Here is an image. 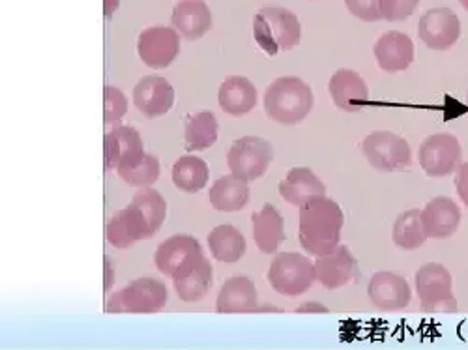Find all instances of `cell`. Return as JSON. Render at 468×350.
Masks as SVG:
<instances>
[{
	"label": "cell",
	"instance_id": "obj_37",
	"mask_svg": "<svg viewBox=\"0 0 468 350\" xmlns=\"http://www.w3.org/2000/svg\"><path fill=\"white\" fill-rule=\"evenodd\" d=\"M455 186H457V196L463 201V205L468 208V162L461 164L457 169L455 176Z\"/></svg>",
	"mask_w": 468,
	"mask_h": 350
},
{
	"label": "cell",
	"instance_id": "obj_2",
	"mask_svg": "<svg viewBox=\"0 0 468 350\" xmlns=\"http://www.w3.org/2000/svg\"><path fill=\"white\" fill-rule=\"evenodd\" d=\"M314 90L300 77L285 75L270 83L264 92V111L270 121L283 126H296L314 109Z\"/></svg>",
	"mask_w": 468,
	"mask_h": 350
},
{
	"label": "cell",
	"instance_id": "obj_34",
	"mask_svg": "<svg viewBox=\"0 0 468 350\" xmlns=\"http://www.w3.org/2000/svg\"><path fill=\"white\" fill-rule=\"evenodd\" d=\"M128 112V100L122 90L107 85L103 89V124H119Z\"/></svg>",
	"mask_w": 468,
	"mask_h": 350
},
{
	"label": "cell",
	"instance_id": "obj_24",
	"mask_svg": "<svg viewBox=\"0 0 468 350\" xmlns=\"http://www.w3.org/2000/svg\"><path fill=\"white\" fill-rule=\"evenodd\" d=\"M251 221L255 246L266 255H274L285 242V223L276 207L266 203L262 210L251 216Z\"/></svg>",
	"mask_w": 468,
	"mask_h": 350
},
{
	"label": "cell",
	"instance_id": "obj_35",
	"mask_svg": "<svg viewBox=\"0 0 468 350\" xmlns=\"http://www.w3.org/2000/svg\"><path fill=\"white\" fill-rule=\"evenodd\" d=\"M420 0H380V12L382 19L394 23V21H405L414 14L418 8Z\"/></svg>",
	"mask_w": 468,
	"mask_h": 350
},
{
	"label": "cell",
	"instance_id": "obj_1",
	"mask_svg": "<svg viewBox=\"0 0 468 350\" xmlns=\"http://www.w3.org/2000/svg\"><path fill=\"white\" fill-rule=\"evenodd\" d=\"M343 210L330 197H317L300 207L298 240L309 255H326L339 246L343 230Z\"/></svg>",
	"mask_w": 468,
	"mask_h": 350
},
{
	"label": "cell",
	"instance_id": "obj_3",
	"mask_svg": "<svg viewBox=\"0 0 468 350\" xmlns=\"http://www.w3.org/2000/svg\"><path fill=\"white\" fill-rule=\"evenodd\" d=\"M253 37L266 55L274 57L300 44L302 25L287 8H262L253 19Z\"/></svg>",
	"mask_w": 468,
	"mask_h": 350
},
{
	"label": "cell",
	"instance_id": "obj_5",
	"mask_svg": "<svg viewBox=\"0 0 468 350\" xmlns=\"http://www.w3.org/2000/svg\"><path fill=\"white\" fill-rule=\"evenodd\" d=\"M167 300H169V292L164 281L154 280V278H141L132 281L122 291L114 292L109 298L105 311L107 313H133V315L158 313V311L165 307Z\"/></svg>",
	"mask_w": 468,
	"mask_h": 350
},
{
	"label": "cell",
	"instance_id": "obj_13",
	"mask_svg": "<svg viewBox=\"0 0 468 350\" xmlns=\"http://www.w3.org/2000/svg\"><path fill=\"white\" fill-rule=\"evenodd\" d=\"M144 155L139 132L132 126H116L103 137V169H119L137 162Z\"/></svg>",
	"mask_w": 468,
	"mask_h": 350
},
{
	"label": "cell",
	"instance_id": "obj_12",
	"mask_svg": "<svg viewBox=\"0 0 468 350\" xmlns=\"http://www.w3.org/2000/svg\"><path fill=\"white\" fill-rule=\"evenodd\" d=\"M137 53L154 69L169 68L180 53V36L169 27H150L139 34Z\"/></svg>",
	"mask_w": 468,
	"mask_h": 350
},
{
	"label": "cell",
	"instance_id": "obj_11",
	"mask_svg": "<svg viewBox=\"0 0 468 350\" xmlns=\"http://www.w3.org/2000/svg\"><path fill=\"white\" fill-rule=\"evenodd\" d=\"M418 36L429 49L448 51L461 37V21L450 8H431L420 17Z\"/></svg>",
	"mask_w": 468,
	"mask_h": 350
},
{
	"label": "cell",
	"instance_id": "obj_41",
	"mask_svg": "<svg viewBox=\"0 0 468 350\" xmlns=\"http://www.w3.org/2000/svg\"><path fill=\"white\" fill-rule=\"evenodd\" d=\"M257 311H259V313H261V311H278V313H280L282 309H280V307H276V305H262V307L259 305V309H257Z\"/></svg>",
	"mask_w": 468,
	"mask_h": 350
},
{
	"label": "cell",
	"instance_id": "obj_27",
	"mask_svg": "<svg viewBox=\"0 0 468 350\" xmlns=\"http://www.w3.org/2000/svg\"><path fill=\"white\" fill-rule=\"evenodd\" d=\"M208 248L216 260L219 262H239L246 253V239L242 232L232 225H218L208 235Z\"/></svg>",
	"mask_w": 468,
	"mask_h": 350
},
{
	"label": "cell",
	"instance_id": "obj_4",
	"mask_svg": "<svg viewBox=\"0 0 468 350\" xmlns=\"http://www.w3.org/2000/svg\"><path fill=\"white\" fill-rule=\"evenodd\" d=\"M416 292L425 313H455L453 278L444 264L427 262L416 271Z\"/></svg>",
	"mask_w": 468,
	"mask_h": 350
},
{
	"label": "cell",
	"instance_id": "obj_25",
	"mask_svg": "<svg viewBox=\"0 0 468 350\" xmlns=\"http://www.w3.org/2000/svg\"><path fill=\"white\" fill-rule=\"evenodd\" d=\"M219 107L230 116H244L257 105V89L246 77H227L218 92Z\"/></svg>",
	"mask_w": 468,
	"mask_h": 350
},
{
	"label": "cell",
	"instance_id": "obj_28",
	"mask_svg": "<svg viewBox=\"0 0 468 350\" xmlns=\"http://www.w3.org/2000/svg\"><path fill=\"white\" fill-rule=\"evenodd\" d=\"M218 141V119L210 111L189 114L184 128V143L189 152L207 150Z\"/></svg>",
	"mask_w": 468,
	"mask_h": 350
},
{
	"label": "cell",
	"instance_id": "obj_21",
	"mask_svg": "<svg viewBox=\"0 0 468 350\" xmlns=\"http://www.w3.org/2000/svg\"><path fill=\"white\" fill-rule=\"evenodd\" d=\"M105 237L109 244L116 249H128L139 240L150 239L148 228L135 210V207L130 203L124 210L116 212L109 221L105 228Z\"/></svg>",
	"mask_w": 468,
	"mask_h": 350
},
{
	"label": "cell",
	"instance_id": "obj_8",
	"mask_svg": "<svg viewBox=\"0 0 468 350\" xmlns=\"http://www.w3.org/2000/svg\"><path fill=\"white\" fill-rule=\"evenodd\" d=\"M274 160V148L271 144L257 135H246L232 143L227 154V165L230 175L244 182L259 180Z\"/></svg>",
	"mask_w": 468,
	"mask_h": 350
},
{
	"label": "cell",
	"instance_id": "obj_36",
	"mask_svg": "<svg viewBox=\"0 0 468 350\" xmlns=\"http://www.w3.org/2000/svg\"><path fill=\"white\" fill-rule=\"evenodd\" d=\"M346 10L366 23H375L382 19L380 0H345Z\"/></svg>",
	"mask_w": 468,
	"mask_h": 350
},
{
	"label": "cell",
	"instance_id": "obj_43",
	"mask_svg": "<svg viewBox=\"0 0 468 350\" xmlns=\"http://www.w3.org/2000/svg\"><path fill=\"white\" fill-rule=\"evenodd\" d=\"M466 103H468V94H466Z\"/></svg>",
	"mask_w": 468,
	"mask_h": 350
},
{
	"label": "cell",
	"instance_id": "obj_16",
	"mask_svg": "<svg viewBox=\"0 0 468 350\" xmlns=\"http://www.w3.org/2000/svg\"><path fill=\"white\" fill-rule=\"evenodd\" d=\"M356 276V259L346 246H337L334 251L317 257L315 280L328 291H337Z\"/></svg>",
	"mask_w": 468,
	"mask_h": 350
},
{
	"label": "cell",
	"instance_id": "obj_31",
	"mask_svg": "<svg viewBox=\"0 0 468 350\" xmlns=\"http://www.w3.org/2000/svg\"><path fill=\"white\" fill-rule=\"evenodd\" d=\"M392 240L398 248L405 251L418 249L427 242V232L421 221L420 208H412L398 216L392 228Z\"/></svg>",
	"mask_w": 468,
	"mask_h": 350
},
{
	"label": "cell",
	"instance_id": "obj_23",
	"mask_svg": "<svg viewBox=\"0 0 468 350\" xmlns=\"http://www.w3.org/2000/svg\"><path fill=\"white\" fill-rule=\"evenodd\" d=\"M218 313H257L259 294L250 278H229L218 294Z\"/></svg>",
	"mask_w": 468,
	"mask_h": 350
},
{
	"label": "cell",
	"instance_id": "obj_6",
	"mask_svg": "<svg viewBox=\"0 0 468 350\" xmlns=\"http://www.w3.org/2000/svg\"><path fill=\"white\" fill-rule=\"evenodd\" d=\"M268 281L271 289L283 296H302L317 281L315 262L294 251L280 253L270 264Z\"/></svg>",
	"mask_w": 468,
	"mask_h": 350
},
{
	"label": "cell",
	"instance_id": "obj_42",
	"mask_svg": "<svg viewBox=\"0 0 468 350\" xmlns=\"http://www.w3.org/2000/svg\"><path fill=\"white\" fill-rule=\"evenodd\" d=\"M459 3H461V6L468 12V0H459Z\"/></svg>",
	"mask_w": 468,
	"mask_h": 350
},
{
	"label": "cell",
	"instance_id": "obj_9",
	"mask_svg": "<svg viewBox=\"0 0 468 350\" xmlns=\"http://www.w3.org/2000/svg\"><path fill=\"white\" fill-rule=\"evenodd\" d=\"M203 259L205 255L199 240L189 235H175L167 239L158 246L154 255L155 268L171 280L189 274Z\"/></svg>",
	"mask_w": 468,
	"mask_h": 350
},
{
	"label": "cell",
	"instance_id": "obj_32",
	"mask_svg": "<svg viewBox=\"0 0 468 350\" xmlns=\"http://www.w3.org/2000/svg\"><path fill=\"white\" fill-rule=\"evenodd\" d=\"M208 182V165L197 155H182L173 165V184L184 193H199Z\"/></svg>",
	"mask_w": 468,
	"mask_h": 350
},
{
	"label": "cell",
	"instance_id": "obj_40",
	"mask_svg": "<svg viewBox=\"0 0 468 350\" xmlns=\"http://www.w3.org/2000/svg\"><path fill=\"white\" fill-rule=\"evenodd\" d=\"M112 285V280H111V262H105V291H109Z\"/></svg>",
	"mask_w": 468,
	"mask_h": 350
},
{
	"label": "cell",
	"instance_id": "obj_15",
	"mask_svg": "<svg viewBox=\"0 0 468 350\" xmlns=\"http://www.w3.org/2000/svg\"><path fill=\"white\" fill-rule=\"evenodd\" d=\"M367 296L380 311H399L410 303L412 291L409 281L394 271H377L369 280Z\"/></svg>",
	"mask_w": 468,
	"mask_h": 350
},
{
	"label": "cell",
	"instance_id": "obj_39",
	"mask_svg": "<svg viewBox=\"0 0 468 350\" xmlns=\"http://www.w3.org/2000/svg\"><path fill=\"white\" fill-rule=\"evenodd\" d=\"M121 6V0H103V16L105 19H111L116 8Z\"/></svg>",
	"mask_w": 468,
	"mask_h": 350
},
{
	"label": "cell",
	"instance_id": "obj_22",
	"mask_svg": "<svg viewBox=\"0 0 468 350\" xmlns=\"http://www.w3.org/2000/svg\"><path fill=\"white\" fill-rule=\"evenodd\" d=\"M171 21L180 36L195 42L212 28V12L205 0H180L173 8Z\"/></svg>",
	"mask_w": 468,
	"mask_h": 350
},
{
	"label": "cell",
	"instance_id": "obj_7",
	"mask_svg": "<svg viewBox=\"0 0 468 350\" xmlns=\"http://www.w3.org/2000/svg\"><path fill=\"white\" fill-rule=\"evenodd\" d=\"M362 152L375 171L398 173L412 164L410 144L398 133L378 130L369 133L362 143Z\"/></svg>",
	"mask_w": 468,
	"mask_h": 350
},
{
	"label": "cell",
	"instance_id": "obj_10",
	"mask_svg": "<svg viewBox=\"0 0 468 350\" xmlns=\"http://www.w3.org/2000/svg\"><path fill=\"white\" fill-rule=\"evenodd\" d=\"M463 158V148L453 133L441 132L427 137L418 150V160L427 176L441 178L453 175Z\"/></svg>",
	"mask_w": 468,
	"mask_h": 350
},
{
	"label": "cell",
	"instance_id": "obj_38",
	"mask_svg": "<svg viewBox=\"0 0 468 350\" xmlns=\"http://www.w3.org/2000/svg\"><path fill=\"white\" fill-rule=\"evenodd\" d=\"M296 313H328V307L319 302H305L296 309Z\"/></svg>",
	"mask_w": 468,
	"mask_h": 350
},
{
	"label": "cell",
	"instance_id": "obj_19",
	"mask_svg": "<svg viewBox=\"0 0 468 350\" xmlns=\"http://www.w3.org/2000/svg\"><path fill=\"white\" fill-rule=\"evenodd\" d=\"M280 196L292 207H303L305 203L326 196L324 182L309 167H292L280 182Z\"/></svg>",
	"mask_w": 468,
	"mask_h": 350
},
{
	"label": "cell",
	"instance_id": "obj_18",
	"mask_svg": "<svg viewBox=\"0 0 468 350\" xmlns=\"http://www.w3.org/2000/svg\"><path fill=\"white\" fill-rule=\"evenodd\" d=\"M373 53L380 69L388 73H398L410 68L414 62V44L403 32L389 30L382 34L373 46Z\"/></svg>",
	"mask_w": 468,
	"mask_h": 350
},
{
	"label": "cell",
	"instance_id": "obj_29",
	"mask_svg": "<svg viewBox=\"0 0 468 350\" xmlns=\"http://www.w3.org/2000/svg\"><path fill=\"white\" fill-rule=\"evenodd\" d=\"M212 281H214V270L208 259H203L189 271V274L173 280L178 298L186 303H195L203 300L208 294Z\"/></svg>",
	"mask_w": 468,
	"mask_h": 350
},
{
	"label": "cell",
	"instance_id": "obj_14",
	"mask_svg": "<svg viewBox=\"0 0 468 350\" xmlns=\"http://www.w3.org/2000/svg\"><path fill=\"white\" fill-rule=\"evenodd\" d=\"M133 103L148 119L164 116L175 105V89L165 77L146 75L133 89Z\"/></svg>",
	"mask_w": 468,
	"mask_h": 350
},
{
	"label": "cell",
	"instance_id": "obj_30",
	"mask_svg": "<svg viewBox=\"0 0 468 350\" xmlns=\"http://www.w3.org/2000/svg\"><path fill=\"white\" fill-rule=\"evenodd\" d=\"M132 205L143 217L148 228V235L154 237L155 232L162 228L167 217V201L164 199L162 193L155 191L154 187H141V191H137L133 196Z\"/></svg>",
	"mask_w": 468,
	"mask_h": 350
},
{
	"label": "cell",
	"instance_id": "obj_20",
	"mask_svg": "<svg viewBox=\"0 0 468 350\" xmlns=\"http://www.w3.org/2000/svg\"><path fill=\"white\" fill-rule=\"evenodd\" d=\"M421 221L427 239L446 240L453 237L461 225V210L450 197H435L421 210Z\"/></svg>",
	"mask_w": 468,
	"mask_h": 350
},
{
	"label": "cell",
	"instance_id": "obj_26",
	"mask_svg": "<svg viewBox=\"0 0 468 350\" xmlns=\"http://www.w3.org/2000/svg\"><path fill=\"white\" fill-rule=\"evenodd\" d=\"M208 199L218 212H239L250 203V186L234 175H225L216 180Z\"/></svg>",
	"mask_w": 468,
	"mask_h": 350
},
{
	"label": "cell",
	"instance_id": "obj_17",
	"mask_svg": "<svg viewBox=\"0 0 468 350\" xmlns=\"http://www.w3.org/2000/svg\"><path fill=\"white\" fill-rule=\"evenodd\" d=\"M328 90L335 107L345 112H358L369 101V89L364 77L348 68H341L332 75Z\"/></svg>",
	"mask_w": 468,
	"mask_h": 350
},
{
	"label": "cell",
	"instance_id": "obj_33",
	"mask_svg": "<svg viewBox=\"0 0 468 350\" xmlns=\"http://www.w3.org/2000/svg\"><path fill=\"white\" fill-rule=\"evenodd\" d=\"M119 176L133 187H152L160 178V160L152 154H144L137 162L116 169Z\"/></svg>",
	"mask_w": 468,
	"mask_h": 350
}]
</instances>
